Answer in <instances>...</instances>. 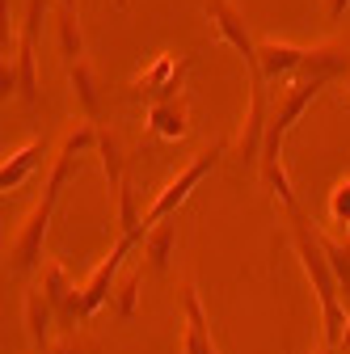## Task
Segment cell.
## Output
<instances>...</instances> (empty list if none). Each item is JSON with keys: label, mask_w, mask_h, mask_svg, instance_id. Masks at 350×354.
<instances>
[{"label": "cell", "mask_w": 350, "mask_h": 354, "mask_svg": "<svg viewBox=\"0 0 350 354\" xmlns=\"http://www.w3.org/2000/svg\"><path fill=\"white\" fill-rule=\"evenodd\" d=\"M84 148H98V122H89V118H84L76 131H68V136H64V148H59V156L51 160V177H47V186H42V198H38V207L26 215V224H21L17 236H13L9 266H13L17 274L34 270V266L42 261V241H47V228H51V219H55L59 194H64V186H68V177L76 173V160H80Z\"/></svg>", "instance_id": "cell-1"}, {"label": "cell", "mask_w": 350, "mask_h": 354, "mask_svg": "<svg viewBox=\"0 0 350 354\" xmlns=\"http://www.w3.org/2000/svg\"><path fill=\"white\" fill-rule=\"evenodd\" d=\"M207 21L241 55V64L249 72V106H245V127H241V156L249 165H257L261 144H266V118H270L266 114V76H261V59H257V38L249 34V21L232 0H207Z\"/></svg>", "instance_id": "cell-2"}, {"label": "cell", "mask_w": 350, "mask_h": 354, "mask_svg": "<svg viewBox=\"0 0 350 354\" xmlns=\"http://www.w3.org/2000/svg\"><path fill=\"white\" fill-rule=\"evenodd\" d=\"M291 215V249L304 266V274H308L313 291H317V308H321V342L325 346H338L342 333H346V321H350V304L342 299V283L333 274V266H329V253L321 245V232L304 219L300 207L287 211Z\"/></svg>", "instance_id": "cell-3"}, {"label": "cell", "mask_w": 350, "mask_h": 354, "mask_svg": "<svg viewBox=\"0 0 350 354\" xmlns=\"http://www.w3.org/2000/svg\"><path fill=\"white\" fill-rule=\"evenodd\" d=\"M51 0H30L21 34L13 38V59L5 55V97L17 93L26 106L38 102V72H34V47H38V30H42V13Z\"/></svg>", "instance_id": "cell-4"}, {"label": "cell", "mask_w": 350, "mask_h": 354, "mask_svg": "<svg viewBox=\"0 0 350 354\" xmlns=\"http://www.w3.org/2000/svg\"><path fill=\"white\" fill-rule=\"evenodd\" d=\"M325 84H329V80H291V88H283L275 114L266 118V144H261L257 169L270 165V160H283V140L291 136V127L304 118V110H308V106L325 93Z\"/></svg>", "instance_id": "cell-5"}, {"label": "cell", "mask_w": 350, "mask_h": 354, "mask_svg": "<svg viewBox=\"0 0 350 354\" xmlns=\"http://www.w3.org/2000/svg\"><path fill=\"white\" fill-rule=\"evenodd\" d=\"M224 152H228L224 144H211V148H203V152H199V156H194V160H190V165H186L178 177H173V182H169V186H165L156 198H152V207L144 211V228H152V224H160V219H173V215H178V207H182V203L194 194V186H203V177H207L215 165L224 160Z\"/></svg>", "instance_id": "cell-6"}, {"label": "cell", "mask_w": 350, "mask_h": 354, "mask_svg": "<svg viewBox=\"0 0 350 354\" xmlns=\"http://www.w3.org/2000/svg\"><path fill=\"white\" fill-rule=\"evenodd\" d=\"M38 287L47 291L51 308H55V317H59V329L64 333H76V325H84L89 317H84V287L72 283V274L64 270L59 261H42V279Z\"/></svg>", "instance_id": "cell-7"}, {"label": "cell", "mask_w": 350, "mask_h": 354, "mask_svg": "<svg viewBox=\"0 0 350 354\" xmlns=\"http://www.w3.org/2000/svg\"><path fill=\"white\" fill-rule=\"evenodd\" d=\"M182 76H186V59H178V55H156V59L136 76V93L148 97V102L178 97V93H182Z\"/></svg>", "instance_id": "cell-8"}, {"label": "cell", "mask_w": 350, "mask_h": 354, "mask_svg": "<svg viewBox=\"0 0 350 354\" xmlns=\"http://www.w3.org/2000/svg\"><path fill=\"white\" fill-rule=\"evenodd\" d=\"M148 127H152V136H160L169 144L186 140V131H190V97L178 93V97L148 102Z\"/></svg>", "instance_id": "cell-9"}, {"label": "cell", "mask_w": 350, "mask_h": 354, "mask_svg": "<svg viewBox=\"0 0 350 354\" xmlns=\"http://www.w3.org/2000/svg\"><path fill=\"white\" fill-rule=\"evenodd\" d=\"M304 55H308V47H295V42H283V38H266V42H257V59H261V76L270 80H295Z\"/></svg>", "instance_id": "cell-10"}, {"label": "cell", "mask_w": 350, "mask_h": 354, "mask_svg": "<svg viewBox=\"0 0 350 354\" xmlns=\"http://www.w3.org/2000/svg\"><path fill=\"white\" fill-rule=\"evenodd\" d=\"M182 313H186V333H182V354H220L211 342V325H207V313H203V299H199V287L186 283L182 287Z\"/></svg>", "instance_id": "cell-11"}, {"label": "cell", "mask_w": 350, "mask_h": 354, "mask_svg": "<svg viewBox=\"0 0 350 354\" xmlns=\"http://www.w3.org/2000/svg\"><path fill=\"white\" fill-rule=\"evenodd\" d=\"M21 317H26L30 346L42 354V350L51 346V333H55V325H59V317H55V308H51V299H47V291H42V287H30V291H26Z\"/></svg>", "instance_id": "cell-12"}, {"label": "cell", "mask_w": 350, "mask_h": 354, "mask_svg": "<svg viewBox=\"0 0 350 354\" xmlns=\"http://www.w3.org/2000/svg\"><path fill=\"white\" fill-rule=\"evenodd\" d=\"M42 156H47V140H30L17 152H9L5 165H0V190H5V194L21 190L30 177H34V169L42 165Z\"/></svg>", "instance_id": "cell-13"}, {"label": "cell", "mask_w": 350, "mask_h": 354, "mask_svg": "<svg viewBox=\"0 0 350 354\" xmlns=\"http://www.w3.org/2000/svg\"><path fill=\"white\" fill-rule=\"evenodd\" d=\"M346 47L342 42H321V47H308V55H304L295 80H333L346 72Z\"/></svg>", "instance_id": "cell-14"}, {"label": "cell", "mask_w": 350, "mask_h": 354, "mask_svg": "<svg viewBox=\"0 0 350 354\" xmlns=\"http://www.w3.org/2000/svg\"><path fill=\"white\" fill-rule=\"evenodd\" d=\"M173 245H178V228L169 224V219H160V224H152L148 232H144V245H140V253L148 257L144 266L152 274H165L169 270V257H173Z\"/></svg>", "instance_id": "cell-15"}, {"label": "cell", "mask_w": 350, "mask_h": 354, "mask_svg": "<svg viewBox=\"0 0 350 354\" xmlns=\"http://www.w3.org/2000/svg\"><path fill=\"white\" fill-rule=\"evenodd\" d=\"M68 80H72V93H76V102H80L84 118H89V122H98V114H102V102H98V84H93V72H89V64H84V59H72V64H68Z\"/></svg>", "instance_id": "cell-16"}, {"label": "cell", "mask_w": 350, "mask_h": 354, "mask_svg": "<svg viewBox=\"0 0 350 354\" xmlns=\"http://www.w3.org/2000/svg\"><path fill=\"white\" fill-rule=\"evenodd\" d=\"M55 34H59V51L72 59H84V34H80V13L68 5H55Z\"/></svg>", "instance_id": "cell-17"}, {"label": "cell", "mask_w": 350, "mask_h": 354, "mask_svg": "<svg viewBox=\"0 0 350 354\" xmlns=\"http://www.w3.org/2000/svg\"><path fill=\"white\" fill-rule=\"evenodd\" d=\"M98 156H102V169H106V182H110V190L118 194V186H122V152H118V144H114V136L98 122Z\"/></svg>", "instance_id": "cell-18"}, {"label": "cell", "mask_w": 350, "mask_h": 354, "mask_svg": "<svg viewBox=\"0 0 350 354\" xmlns=\"http://www.w3.org/2000/svg\"><path fill=\"white\" fill-rule=\"evenodd\" d=\"M321 245H325L329 266H333V274H338V283H342V299L350 304V249H346L342 236H329V232H321Z\"/></svg>", "instance_id": "cell-19"}, {"label": "cell", "mask_w": 350, "mask_h": 354, "mask_svg": "<svg viewBox=\"0 0 350 354\" xmlns=\"http://www.w3.org/2000/svg\"><path fill=\"white\" fill-rule=\"evenodd\" d=\"M140 283H144V270H131L118 287H114V308L122 317H131L136 313V299H140Z\"/></svg>", "instance_id": "cell-20"}, {"label": "cell", "mask_w": 350, "mask_h": 354, "mask_svg": "<svg viewBox=\"0 0 350 354\" xmlns=\"http://www.w3.org/2000/svg\"><path fill=\"white\" fill-rule=\"evenodd\" d=\"M329 219H333V224H342V228L350 232V177H346V182H338V186L329 190Z\"/></svg>", "instance_id": "cell-21"}, {"label": "cell", "mask_w": 350, "mask_h": 354, "mask_svg": "<svg viewBox=\"0 0 350 354\" xmlns=\"http://www.w3.org/2000/svg\"><path fill=\"white\" fill-rule=\"evenodd\" d=\"M42 354H80V346H76V342H51Z\"/></svg>", "instance_id": "cell-22"}, {"label": "cell", "mask_w": 350, "mask_h": 354, "mask_svg": "<svg viewBox=\"0 0 350 354\" xmlns=\"http://www.w3.org/2000/svg\"><path fill=\"white\" fill-rule=\"evenodd\" d=\"M346 9H350V0H329V17H333V21H342Z\"/></svg>", "instance_id": "cell-23"}, {"label": "cell", "mask_w": 350, "mask_h": 354, "mask_svg": "<svg viewBox=\"0 0 350 354\" xmlns=\"http://www.w3.org/2000/svg\"><path fill=\"white\" fill-rule=\"evenodd\" d=\"M338 350H342V354H350V321H346V333H342V342H338Z\"/></svg>", "instance_id": "cell-24"}, {"label": "cell", "mask_w": 350, "mask_h": 354, "mask_svg": "<svg viewBox=\"0 0 350 354\" xmlns=\"http://www.w3.org/2000/svg\"><path fill=\"white\" fill-rule=\"evenodd\" d=\"M321 354H342V350H338V346H325V350H321Z\"/></svg>", "instance_id": "cell-25"}, {"label": "cell", "mask_w": 350, "mask_h": 354, "mask_svg": "<svg viewBox=\"0 0 350 354\" xmlns=\"http://www.w3.org/2000/svg\"><path fill=\"white\" fill-rule=\"evenodd\" d=\"M342 241H346V249H350V232H346V236H342Z\"/></svg>", "instance_id": "cell-26"}, {"label": "cell", "mask_w": 350, "mask_h": 354, "mask_svg": "<svg viewBox=\"0 0 350 354\" xmlns=\"http://www.w3.org/2000/svg\"><path fill=\"white\" fill-rule=\"evenodd\" d=\"M346 88H350V72H346Z\"/></svg>", "instance_id": "cell-27"}]
</instances>
